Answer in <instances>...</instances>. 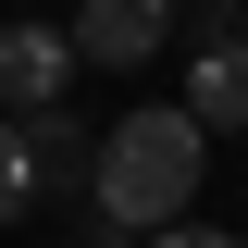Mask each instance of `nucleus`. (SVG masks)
Instances as JSON below:
<instances>
[{
	"instance_id": "f257e3e1",
	"label": "nucleus",
	"mask_w": 248,
	"mask_h": 248,
	"mask_svg": "<svg viewBox=\"0 0 248 248\" xmlns=\"http://www.w3.org/2000/svg\"><path fill=\"white\" fill-rule=\"evenodd\" d=\"M99 223L112 236H174L186 199H199V161H211V137H199V112H124L112 137H99Z\"/></svg>"
},
{
	"instance_id": "f03ea898",
	"label": "nucleus",
	"mask_w": 248,
	"mask_h": 248,
	"mask_svg": "<svg viewBox=\"0 0 248 248\" xmlns=\"http://www.w3.org/2000/svg\"><path fill=\"white\" fill-rule=\"evenodd\" d=\"M75 62H112V75H137V62L174 37V0H75Z\"/></svg>"
},
{
	"instance_id": "7ed1b4c3",
	"label": "nucleus",
	"mask_w": 248,
	"mask_h": 248,
	"mask_svg": "<svg viewBox=\"0 0 248 248\" xmlns=\"http://www.w3.org/2000/svg\"><path fill=\"white\" fill-rule=\"evenodd\" d=\"M62 75H75V37H62V25H0V99H13V124L50 112Z\"/></svg>"
},
{
	"instance_id": "20e7f679",
	"label": "nucleus",
	"mask_w": 248,
	"mask_h": 248,
	"mask_svg": "<svg viewBox=\"0 0 248 248\" xmlns=\"http://www.w3.org/2000/svg\"><path fill=\"white\" fill-rule=\"evenodd\" d=\"M186 112H199V137H248V37H211V50L186 62Z\"/></svg>"
},
{
	"instance_id": "39448f33",
	"label": "nucleus",
	"mask_w": 248,
	"mask_h": 248,
	"mask_svg": "<svg viewBox=\"0 0 248 248\" xmlns=\"http://www.w3.org/2000/svg\"><path fill=\"white\" fill-rule=\"evenodd\" d=\"M25 199H37V137L0 112V223H25Z\"/></svg>"
},
{
	"instance_id": "423d86ee",
	"label": "nucleus",
	"mask_w": 248,
	"mask_h": 248,
	"mask_svg": "<svg viewBox=\"0 0 248 248\" xmlns=\"http://www.w3.org/2000/svg\"><path fill=\"white\" fill-rule=\"evenodd\" d=\"M149 248H248V236H223V223H174V236H149Z\"/></svg>"
}]
</instances>
